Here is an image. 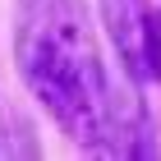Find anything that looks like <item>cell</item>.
Segmentation results:
<instances>
[{
    "instance_id": "277c9868",
    "label": "cell",
    "mask_w": 161,
    "mask_h": 161,
    "mask_svg": "<svg viewBox=\"0 0 161 161\" xmlns=\"http://www.w3.org/2000/svg\"><path fill=\"white\" fill-rule=\"evenodd\" d=\"M152 78L161 83V9H152Z\"/></svg>"
},
{
    "instance_id": "7a4b0ae2",
    "label": "cell",
    "mask_w": 161,
    "mask_h": 161,
    "mask_svg": "<svg viewBox=\"0 0 161 161\" xmlns=\"http://www.w3.org/2000/svg\"><path fill=\"white\" fill-rule=\"evenodd\" d=\"M101 23L120 55L124 78L143 87L152 78V9L143 0H101Z\"/></svg>"
},
{
    "instance_id": "3957f363",
    "label": "cell",
    "mask_w": 161,
    "mask_h": 161,
    "mask_svg": "<svg viewBox=\"0 0 161 161\" xmlns=\"http://www.w3.org/2000/svg\"><path fill=\"white\" fill-rule=\"evenodd\" d=\"M19 152H28V147H19L14 124H9V115H5V101H0V161H14Z\"/></svg>"
},
{
    "instance_id": "6da1fadb",
    "label": "cell",
    "mask_w": 161,
    "mask_h": 161,
    "mask_svg": "<svg viewBox=\"0 0 161 161\" xmlns=\"http://www.w3.org/2000/svg\"><path fill=\"white\" fill-rule=\"evenodd\" d=\"M14 60L28 92L78 147L115 157V83L83 0H14Z\"/></svg>"
}]
</instances>
